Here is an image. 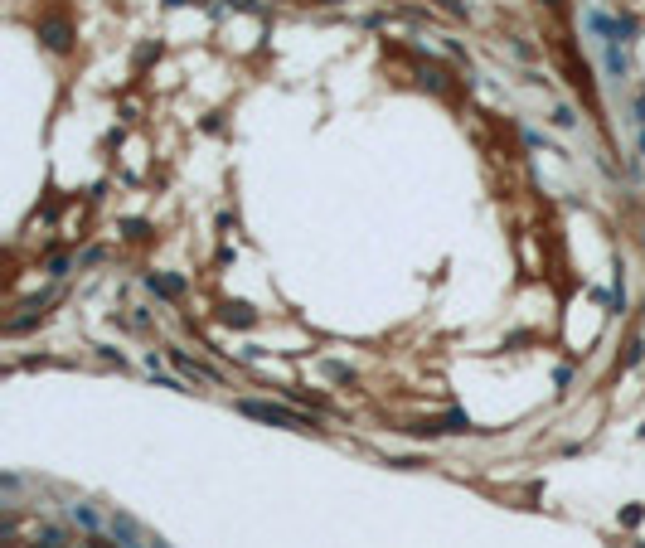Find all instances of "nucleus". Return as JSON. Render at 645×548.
<instances>
[{"label": "nucleus", "instance_id": "nucleus-3", "mask_svg": "<svg viewBox=\"0 0 645 548\" xmlns=\"http://www.w3.org/2000/svg\"><path fill=\"white\" fill-rule=\"evenodd\" d=\"M146 287H151L155 296H180V291H185V277H146Z\"/></svg>", "mask_w": 645, "mask_h": 548}, {"label": "nucleus", "instance_id": "nucleus-2", "mask_svg": "<svg viewBox=\"0 0 645 548\" xmlns=\"http://www.w3.org/2000/svg\"><path fill=\"white\" fill-rule=\"evenodd\" d=\"M39 39H44L54 54H63V49L73 44V29H68V20H63V15H49V20H39Z\"/></svg>", "mask_w": 645, "mask_h": 548}, {"label": "nucleus", "instance_id": "nucleus-1", "mask_svg": "<svg viewBox=\"0 0 645 548\" xmlns=\"http://www.w3.org/2000/svg\"><path fill=\"white\" fill-rule=\"evenodd\" d=\"M238 413H248V418H257V423H272V427H291V432H311V427H316V418H306V413H296V408H282V403H262V398H243Z\"/></svg>", "mask_w": 645, "mask_h": 548}, {"label": "nucleus", "instance_id": "nucleus-8", "mask_svg": "<svg viewBox=\"0 0 645 548\" xmlns=\"http://www.w3.org/2000/svg\"><path fill=\"white\" fill-rule=\"evenodd\" d=\"M641 146H645V136H641Z\"/></svg>", "mask_w": 645, "mask_h": 548}, {"label": "nucleus", "instance_id": "nucleus-5", "mask_svg": "<svg viewBox=\"0 0 645 548\" xmlns=\"http://www.w3.org/2000/svg\"><path fill=\"white\" fill-rule=\"evenodd\" d=\"M228 326H252V311L248 306H228Z\"/></svg>", "mask_w": 645, "mask_h": 548}, {"label": "nucleus", "instance_id": "nucleus-6", "mask_svg": "<svg viewBox=\"0 0 645 548\" xmlns=\"http://www.w3.org/2000/svg\"><path fill=\"white\" fill-rule=\"evenodd\" d=\"M73 519H78V524H88V529H98V524H103V519H98L88 505H73Z\"/></svg>", "mask_w": 645, "mask_h": 548}, {"label": "nucleus", "instance_id": "nucleus-4", "mask_svg": "<svg viewBox=\"0 0 645 548\" xmlns=\"http://www.w3.org/2000/svg\"><path fill=\"white\" fill-rule=\"evenodd\" d=\"M170 354H175V364H180V369H185V374H195V379H218L214 369H204V364H195V359H190V354H185V349H170Z\"/></svg>", "mask_w": 645, "mask_h": 548}, {"label": "nucleus", "instance_id": "nucleus-7", "mask_svg": "<svg viewBox=\"0 0 645 548\" xmlns=\"http://www.w3.org/2000/svg\"><path fill=\"white\" fill-rule=\"evenodd\" d=\"M548 5H563V0H548Z\"/></svg>", "mask_w": 645, "mask_h": 548}]
</instances>
